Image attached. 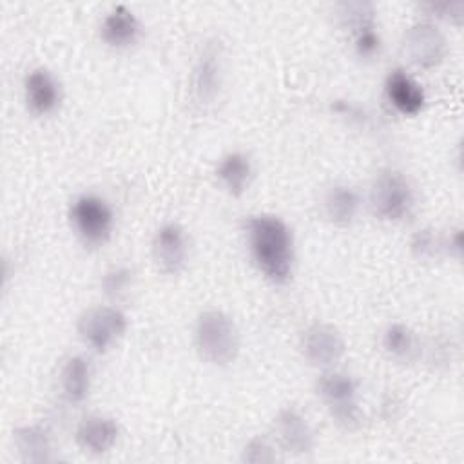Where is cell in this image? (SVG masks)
Returning <instances> with one entry per match:
<instances>
[{"instance_id": "cell-1", "label": "cell", "mask_w": 464, "mask_h": 464, "mask_svg": "<svg viewBox=\"0 0 464 464\" xmlns=\"http://www.w3.org/2000/svg\"><path fill=\"white\" fill-rule=\"evenodd\" d=\"M243 232L257 272L270 285H288L295 266V243L288 223L276 214H252L243 221Z\"/></svg>"}, {"instance_id": "cell-2", "label": "cell", "mask_w": 464, "mask_h": 464, "mask_svg": "<svg viewBox=\"0 0 464 464\" xmlns=\"http://www.w3.org/2000/svg\"><path fill=\"white\" fill-rule=\"evenodd\" d=\"M194 346L201 361L216 368L230 366L241 350L239 328L227 312L203 310L194 323Z\"/></svg>"}, {"instance_id": "cell-3", "label": "cell", "mask_w": 464, "mask_h": 464, "mask_svg": "<svg viewBox=\"0 0 464 464\" xmlns=\"http://www.w3.org/2000/svg\"><path fill=\"white\" fill-rule=\"evenodd\" d=\"M69 223L83 246L100 248L112 237L116 214L103 196L96 192H83L69 205Z\"/></svg>"}, {"instance_id": "cell-4", "label": "cell", "mask_w": 464, "mask_h": 464, "mask_svg": "<svg viewBox=\"0 0 464 464\" xmlns=\"http://www.w3.org/2000/svg\"><path fill=\"white\" fill-rule=\"evenodd\" d=\"M314 390L339 428L355 430L361 426L362 413L359 408V382L355 377L335 368L321 370Z\"/></svg>"}, {"instance_id": "cell-5", "label": "cell", "mask_w": 464, "mask_h": 464, "mask_svg": "<svg viewBox=\"0 0 464 464\" xmlns=\"http://www.w3.org/2000/svg\"><path fill=\"white\" fill-rule=\"evenodd\" d=\"M370 207L379 219L401 223L415 210V190L402 172L381 169L370 187Z\"/></svg>"}, {"instance_id": "cell-6", "label": "cell", "mask_w": 464, "mask_h": 464, "mask_svg": "<svg viewBox=\"0 0 464 464\" xmlns=\"http://www.w3.org/2000/svg\"><path fill=\"white\" fill-rule=\"evenodd\" d=\"M127 326L123 310L109 303L83 310L76 321V334L91 352L107 353L125 335Z\"/></svg>"}, {"instance_id": "cell-7", "label": "cell", "mask_w": 464, "mask_h": 464, "mask_svg": "<svg viewBox=\"0 0 464 464\" xmlns=\"http://www.w3.org/2000/svg\"><path fill=\"white\" fill-rule=\"evenodd\" d=\"M401 51L411 65L435 69L448 56V40L433 20H417L402 33Z\"/></svg>"}, {"instance_id": "cell-8", "label": "cell", "mask_w": 464, "mask_h": 464, "mask_svg": "<svg viewBox=\"0 0 464 464\" xmlns=\"http://www.w3.org/2000/svg\"><path fill=\"white\" fill-rule=\"evenodd\" d=\"M339 18L352 34L353 51L361 60H373L379 56L382 40L377 29L375 7L366 0L343 2L339 5Z\"/></svg>"}, {"instance_id": "cell-9", "label": "cell", "mask_w": 464, "mask_h": 464, "mask_svg": "<svg viewBox=\"0 0 464 464\" xmlns=\"http://www.w3.org/2000/svg\"><path fill=\"white\" fill-rule=\"evenodd\" d=\"M303 359L319 370L335 368L346 353V341L337 326L330 323H312L304 328L299 341Z\"/></svg>"}, {"instance_id": "cell-10", "label": "cell", "mask_w": 464, "mask_h": 464, "mask_svg": "<svg viewBox=\"0 0 464 464\" xmlns=\"http://www.w3.org/2000/svg\"><path fill=\"white\" fill-rule=\"evenodd\" d=\"M223 85V47L218 40L207 42L192 67L190 92L192 100L205 107L210 105L221 91Z\"/></svg>"}, {"instance_id": "cell-11", "label": "cell", "mask_w": 464, "mask_h": 464, "mask_svg": "<svg viewBox=\"0 0 464 464\" xmlns=\"http://www.w3.org/2000/svg\"><path fill=\"white\" fill-rule=\"evenodd\" d=\"M150 254L156 268L161 274H179L187 266L190 254L187 230L176 221H167L160 225L152 236Z\"/></svg>"}, {"instance_id": "cell-12", "label": "cell", "mask_w": 464, "mask_h": 464, "mask_svg": "<svg viewBox=\"0 0 464 464\" xmlns=\"http://www.w3.org/2000/svg\"><path fill=\"white\" fill-rule=\"evenodd\" d=\"M272 428H274L276 442L283 451L294 457H304L314 451L315 448L314 430L306 415L299 408L295 406L281 408L274 417Z\"/></svg>"}, {"instance_id": "cell-13", "label": "cell", "mask_w": 464, "mask_h": 464, "mask_svg": "<svg viewBox=\"0 0 464 464\" xmlns=\"http://www.w3.org/2000/svg\"><path fill=\"white\" fill-rule=\"evenodd\" d=\"M63 92L62 83L47 67H34L24 78V102L31 114L49 116L58 111Z\"/></svg>"}, {"instance_id": "cell-14", "label": "cell", "mask_w": 464, "mask_h": 464, "mask_svg": "<svg viewBox=\"0 0 464 464\" xmlns=\"http://www.w3.org/2000/svg\"><path fill=\"white\" fill-rule=\"evenodd\" d=\"M98 33L100 40L107 47L114 51H125L140 42L143 27L138 14L130 7L118 4L105 13L100 22Z\"/></svg>"}, {"instance_id": "cell-15", "label": "cell", "mask_w": 464, "mask_h": 464, "mask_svg": "<svg viewBox=\"0 0 464 464\" xmlns=\"http://www.w3.org/2000/svg\"><path fill=\"white\" fill-rule=\"evenodd\" d=\"M120 437V424L114 417L103 413H89L82 417L74 430L78 448L89 455L109 453Z\"/></svg>"}, {"instance_id": "cell-16", "label": "cell", "mask_w": 464, "mask_h": 464, "mask_svg": "<svg viewBox=\"0 0 464 464\" xmlns=\"http://www.w3.org/2000/svg\"><path fill=\"white\" fill-rule=\"evenodd\" d=\"M384 94L397 112L402 116H417L426 105L422 85L404 69H392L384 78Z\"/></svg>"}, {"instance_id": "cell-17", "label": "cell", "mask_w": 464, "mask_h": 464, "mask_svg": "<svg viewBox=\"0 0 464 464\" xmlns=\"http://www.w3.org/2000/svg\"><path fill=\"white\" fill-rule=\"evenodd\" d=\"M60 393L62 399L71 404L78 406L87 401L92 386V362L85 355H69L58 375Z\"/></svg>"}, {"instance_id": "cell-18", "label": "cell", "mask_w": 464, "mask_h": 464, "mask_svg": "<svg viewBox=\"0 0 464 464\" xmlns=\"http://www.w3.org/2000/svg\"><path fill=\"white\" fill-rule=\"evenodd\" d=\"M214 174L228 196L241 198L254 179L252 158L245 150H230L219 158Z\"/></svg>"}, {"instance_id": "cell-19", "label": "cell", "mask_w": 464, "mask_h": 464, "mask_svg": "<svg viewBox=\"0 0 464 464\" xmlns=\"http://www.w3.org/2000/svg\"><path fill=\"white\" fill-rule=\"evenodd\" d=\"M362 207V198L357 188L346 183H335L328 187L323 196V212L335 227H350Z\"/></svg>"}, {"instance_id": "cell-20", "label": "cell", "mask_w": 464, "mask_h": 464, "mask_svg": "<svg viewBox=\"0 0 464 464\" xmlns=\"http://www.w3.org/2000/svg\"><path fill=\"white\" fill-rule=\"evenodd\" d=\"M14 446L22 457L24 462L31 464H42L54 460V444L53 435L47 426L33 422V424H22L14 430Z\"/></svg>"}, {"instance_id": "cell-21", "label": "cell", "mask_w": 464, "mask_h": 464, "mask_svg": "<svg viewBox=\"0 0 464 464\" xmlns=\"http://www.w3.org/2000/svg\"><path fill=\"white\" fill-rule=\"evenodd\" d=\"M381 346L390 359L410 362L420 353V341L415 330L404 323H390L381 334Z\"/></svg>"}, {"instance_id": "cell-22", "label": "cell", "mask_w": 464, "mask_h": 464, "mask_svg": "<svg viewBox=\"0 0 464 464\" xmlns=\"http://www.w3.org/2000/svg\"><path fill=\"white\" fill-rule=\"evenodd\" d=\"M134 285V268L129 265H112L100 277V288L111 303L123 299Z\"/></svg>"}, {"instance_id": "cell-23", "label": "cell", "mask_w": 464, "mask_h": 464, "mask_svg": "<svg viewBox=\"0 0 464 464\" xmlns=\"http://www.w3.org/2000/svg\"><path fill=\"white\" fill-rule=\"evenodd\" d=\"M410 250L419 261H430L442 252V234L431 227H422L413 232L410 239Z\"/></svg>"}, {"instance_id": "cell-24", "label": "cell", "mask_w": 464, "mask_h": 464, "mask_svg": "<svg viewBox=\"0 0 464 464\" xmlns=\"http://www.w3.org/2000/svg\"><path fill=\"white\" fill-rule=\"evenodd\" d=\"M241 460L243 462H252V464H266V462H276L277 453L276 448L263 437H252L246 440V444L241 450Z\"/></svg>"}, {"instance_id": "cell-25", "label": "cell", "mask_w": 464, "mask_h": 464, "mask_svg": "<svg viewBox=\"0 0 464 464\" xmlns=\"http://www.w3.org/2000/svg\"><path fill=\"white\" fill-rule=\"evenodd\" d=\"M422 9L428 11V20L431 18H442L450 20L453 24H460L464 14V4L462 2H428L422 5Z\"/></svg>"}, {"instance_id": "cell-26", "label": "cell", "mask_w": 464, "mask_h": 464, "mask_svg": "<svg viewBox=\"0 0 464 464\" xmlns=\"http://www.w3.org/2000/svg\"><path fill=\"white\" fill-rule=\"evenodd\" d=\"M442 252L453 259L462 257V228L455 227L448 230V234H442Z\"/></svg>"}]
</instances>
